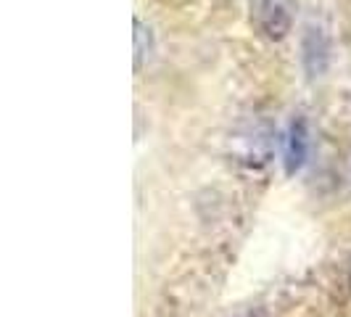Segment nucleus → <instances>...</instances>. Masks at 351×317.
I'll return each mask as SVG.
<instances>
[{"label":"nucleus","instance_id":"nucleus-1","mask_svg":"<svg viewBox=\"0 0 351 317\" xmlns=\"http://www.w3.org/2000/svg\"><path fill=\"white\" fill-rule=\"evenodd\" d=\"M293 0H251V19L269 40H282L293 27Z\"/></svg>","mask_w":351,"mask_h":317},{"label":"nucleus","instance_id":"nucleus-2","mask_svg":"<svg viewBox=\"0 0 351 317\" xmlns=\"http://www.w3.org/2000/svg\"><path fill=\"white\" fill-rule=\"evenodd\" d=\"M309 143H312L309 122L304 117H296L285 135V172L288 175H296L304 167V161L309 156Z\"/></svg>","mask_w":351,"mask_h":317},{"label":"nucleus","instance_id":"nucleus-3","mask_svg":"<svg viewBox=\"0 0 351 317\" xmlns=\"http://www.w3.org/2000/svg\"><path fill=\"white\" fill-rule=\"evenodd\" d=\"M269 130L267 127H259V124H251L246 127L241 135L232 138V145L241 151V161H248V164H264L267 156H269Z\"/></svg>","mask_w":351,"mask_h":317},{"label":"nucleus","instance_id":"nucleus-4","mask_svg":"<svg viewBox=\"0 0 351 317\" xmlns=\"http://www.w3.org/2000/svg\"><path fill=\"white\" fill-rule=\"evenodd\" d=\"M148 48H151V35H148V30H145L141 19H135V67L138 69H141V61L148 53Z\"/></svg>","mask_w":351,"mask_h":317},{"label":"nucleus","instance_id":"nucleus-5","mask_svg":"<svg viewBox=\"0 0 351 317\" xmlns=\"http://www.w3.org/2000/svg\"><path fill=\"white\" fill-rule=\"evenodd\" d=\"M349 281H351V259H349Z\"/></svg>","mask_w":351,"mask_h":317}]
</instances>
